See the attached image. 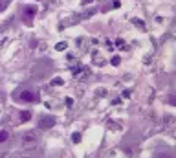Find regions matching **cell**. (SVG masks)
<instances>
[{"label":"cell","instance_id":"obj_1","mask_svg":"<svg viewBox=\"0 0 176 158\" xmlns=\"http://www.w3.org/2000/svg\"><path fill=\"white\" fill-rule=\"evenodd\" d=\"M20 99L26 101V103H29V101H35V99H37V94H35L33 90H22V92H20Z\"/></svg>","mask_w":176,"mask_h":158},{"label":"cell","instance_id":"obj_2","mask_svg":"<svg viewBox=\"0 0 176 158\" xmlns=\"http://www.w3.org/2000/svg\"><path fill=\"white\" fill-rule=\"evenodd\" d=\"M7 138H9V132L7 131H0V143H4Z\"/></svg>","mask_w":176,"mask_h":158},{"label":"cell","instance_id":"obj_3","mask_svg":"<svg viewBox=\"0 0 176 158\" xmlns=\"http://www.w3.org/2000/svg\"><path fill=\"white\" fill-rule=\"evenodd\" d=\"M33 15H35V9H26V11H24V17H26V19H28V17L31 19Z\"/></svg>","mask_w":176,"mask_h":158},{"label":"cell","instance_id":"obj_4","mask_svg":"<svg viewBox=\"0 0 176 158\" xmlns=\"http://www.w3.org/2000/svg\"><path fill=\"white\" fill-rule=\"evenodd\" d=\"M28 142H35V136H33L31 132H29L28 136H24V143H28Z\"/></svg>","mask_w":176,"mask_h":158},{"label":"cell","instance_id":"obj_5","mask_svg":"<svg viewBox=\"0 0 176 158\" xmlns=\"http://www.w3.org/2000/svg\"><path fill=\"white\" fill-rule=\"evenodd\" d=\"M20 118H22V121H26L28 118H31V114H29V112H22V114H20Z\"/></svg>","mask_w":176,"mask_h":158},{"label":"cell","instance_id":"obj_6","mask_svg":"<svg viewBox=\"0 0 176 158\" xmlns=\"http://www.w3.org/2000/svg\"><path fill=\"white\" fill-rule=\"evenodd\" d=\"M158 158H173V156H169V155H158Z\"/></svg>","mask_w":176,"mask_h":158},{"label":"cell","instance_id":"obj_7","mask_svg":"<svg viewBox=\"0 0 176 158\" xmlns=\"http://www.w3.org/2000/svg\"><path fill=\"white\" fill-rule=\"evenodd\" d=\"M0 7H2V2H0Z\"/></svg>","mask_w":176,"mask_h":158}]
</instances>
